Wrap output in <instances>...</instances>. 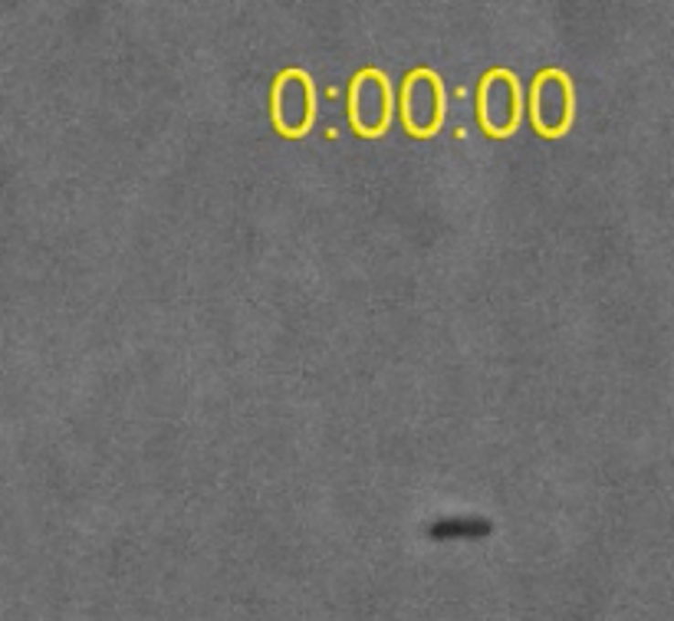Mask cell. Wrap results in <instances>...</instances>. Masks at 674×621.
<instances>
[{"instance_id": "obj_5", "label": "cell", "mask_w": 674, "mask_h": 621, "mask_svg": "<svg viewBox=\"0 0 674 621\" xmlns=\"http://www.w3.org/2000/svg\"><path fill=\"white\" fill-rule=\"evenodd\" d=\"M349 119L353 129L365 139H375L388 129L392 119V92H388L385 73L378 69H362L349 86Z\"/></svg>"}, {"instance_id": "obj_1", "label": "cell", "mask_w": 674, "mask_h": 621, "mask_svg": "<svg viewBox=\"0 0 674 621\" xmlns=\"http://www.w3.org/2000/svg\"><path fill=\"white\" fill-rule=\"evenodd\" d=\"M477 115L487 135L507 139L520 122V82L507 69H490L477 89Z\"/></svg>"}, {"instance_id": "obj_4", "label": "cell", "mask_w": 674, "mask_h": 621, "mask_svg": "<svg viewBox=\"0 0 674 621\" xmlns=\"http://www.w3.org/2000/svg\"><path fill=\"white\" fill-rule=\"evenodd\" d=\"M316 112V96H312V79L303 69H287L273 82V125L290 139L306 135Z\"/></svg>"}, {"instance_id": "obj_3", "label": "cell", "mask_w": 674, "mask_h": 621, "mask_svg": "<svg viewBox=\"0 0 674 621\" xmlns=\"http://www.w3.org/2000/svg\"><path fill=\"white\" fill-rule=\"evenodd\" d=\"M530 115H533L536 132L546 139H556L573 122V82L559 69H542L533 79L530 92Z\"/></svg>"}, {"instance_id": "obj_2", "label": "cell", "mask_w": 674, "mask_h": 621, "mask_svg": "<svg viewBox=\"0 0 674 621\" xmlns=\"http://www.w3.org/2000/svg\"><path fill=\"white\" fill-rule=\"evenodd\" d=\"M444 119V89L431 69H415L405 76L402 86V122L411 135L427 139L441 129Z\"/></svg>"}]
</instances>
